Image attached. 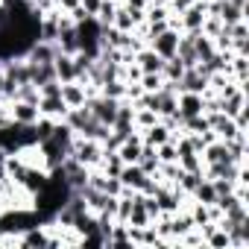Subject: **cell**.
Here are the masks:
<instances>
[{"label": "cell", "mask_w": 249, "mask_h": 249, "mask_svg": "<svg viewBox=\"0 0 249 249\" xmlns=\"http://www.w3.org/2000/svg\"><path fill=\"white\" fill-rule=\"evenodd\" d=\"M138 85H141L144 91H150V94H153V91H159V88L164 85V76H161V73H141Z\"/></svg>", "instance_id": "9"}, {"label": "cell", "mask_w": 249, "mask_h": 249, "mask_svg": "<svg viewBox=\"0 0 249 249\" xmlns=\"http://www.w3.org/2000/svg\"><path fill=\"white\" fill-rule=\"evenodd\" d=\"M141 138H144V144H150V147H159V144H164V141H170V129L161 123V117H159V123H153L150 129H144L141 132Z\"/></svg>", "instance_id": "6"}, {"label": "cell", "mask_w": 249, "mask_h": 249, "mask_svg": "<svg viewBox=\"0 0 249 249\" xmlns=\"http://www.w3.org/2000/svg\"><path fill=\"white\" fill-rule=\"evenodd\" d=\"M53 68H56V79H59V82H76V65H73V56H68V53H56Z\"/></svg>", "instance_id": "3"}, {"label": "cell", "mask_w": 249, "mask_h": 249, "mask_svg": "<svg viewBox=\"0 0 249 249\" xmlns=\"http://www.w3.org/2000/svg\"><path fill=\"white\" fill-rule=\"evenodd\" d=\"M153 123H159V114H156L153 108H135V129H138V132L150 129Z\"/></svg>", "instance_id": "8"}, {"label": "cell", "mask_w": 249, "mask_h": 249, "mask_svg": "<svg viewBox=\"0 0 249 249\" xmlns=\"http://www.w3.org/2000/svg\"><path fill=\"white\" fill-rule=\"evenodd\" d=\"M179 30H173V27H167L164 33H159V36H153L150 38V44L147 47H153L161 59H170V56H176V47H179Z\"/></svg>", "instance_id": "1"}, {"label": "cell", "mask_w": 249, "mask_h": 249, "mask_svg": "<svg viewBox=\"0 0 249 249\" xmlns=\"http://www.w3.org/2000/svg\"><path fill=\"white\" fill-rule=\"evenodd\" d=\"M179 167H182V170H188V173H202L205 161H202V156H199V153H182V156H179Z\"/></svg>", "instance_id": "7"}, {"label": "cell", "mask_w": 249, "mask_h": 249, "mask_svg": "<svg viewBox=\"0 0 249 249\" xmlns=\"http://www.w3.org/2000/svg\"><path fill=\"white\" fill-rule=\"evenodd\" d=\"M38 111H41V117L62 120V117H65V111H68V106H65V100H62V97H41V100H38Z\"/></svg>", "instance_id": "4"}, {"label": "cell", "mask_w": 249, "mask_h": 249, "mask_svg": "<svg viewBox=\"0 0 249 249\" xmlns=\"http://www.w3.org/2000/svg\"><path fill=\"white\" fill-rule=\"evenodd\" d=\"M9 114H12V123H24V126H30V123H36L41 117L38 106L24 103V100H9Z\"/></svg>", "instance_id": "2"}, {"label": "cell", "mask_w": 249, "mask_h": 249, "mask_svg": "<svg viewBox=\"0 0 249 249\" xmlns=\"http://www.w3.org/2000/svg\"><path fill=\"white\" fill-rule=\"evenodd\" d=\"M62 100H65L68 108H76V106H85L88 94L79 82H62Z\"/></svg>", "instance_id": "5"}]
</instances>
